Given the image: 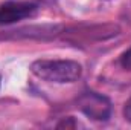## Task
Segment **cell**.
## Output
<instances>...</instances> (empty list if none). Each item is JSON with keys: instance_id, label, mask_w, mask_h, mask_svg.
Returning <instances> with one entry per match:
<instances>
[{"instance_id": "5b68a950", "label": "cell", "mask_w": 131, "mask_h": 130, "mask_svg": "<svg viewBox=\"0 0 131 130\" xmlns=\"http://www.w3.org/2000/svg\"><path fill=\"white\" fill-rule=\"evenodd\" d=\"M75 126H76V123L73 121V118H72V116H69L67 119H63V121H61L57 127H58V129H63V127H66V129H70V127H75Z\"/></svg>"}, {"instance_id": "3957f363", "label": "cell", "mask_w": 131, "mask_h": 130, "mask_svg": "<svg viewBox=\"0 0 131 130\" xmlns=\"http://www.w3.org/2000/svg\"><path fill=\"white\" fill-rule=\"evenodd\" d=\"M37 11V5L31 2H8L0 6V25L20 22Z\"/></svg>"}, {"instance_id": "277c9868", "label": "cell", "mask_w": 131, "mask_h": 130, "mask_svg": "<svg viewBox=\"0 0 131 130\" xmlns=\"http://www.w3.org/2000/svg\"><path fill=\"white\" fill-rule=\"evenodd\" d=\"M119 63H121V66H122L125 70H131V48L127 49V51L121 55Z\"/></svg>"}, {"instance_id": "52a82bcc", "label": "cell", "mask_w": 131, "mask_h": 130, "mask_svg": "<svg viewBox=\"0 0 131 130\" xmlns=\"http://www.w3.org/2000/svg\"><path fill=\"white\" fill-rule=\"evenodd\" d=\"M0 86H2V73H0Z\"/></svg>"}, {"instance_id": "6da1fadb", "label": "cell", "mask_w": 131, "mask_h": 130, "mask_svg": "<svg viewBox=\"0 0 131 130\" xmlns=\"http://www.w3.org/2000/svg\"><path fill=\"white\" fill-rule=\"evenodd\" d=\"M31 72L37 78L57 83V84H67L75 83L82 75V66L73 60H37L31 64Z\"/></svg>"}, {"instance_id": "7a4b0ae2", "label": "cell", "mask_w": 131, "mask_h": 130, "mask_svg": "<svg viewBox=\"0 0 131 130\" xmlns=\"http://www.w3.org/2000/svg\"><path fill=\"white\" fill-rule=\"evenodd\" d=\"M78 109L93 121L105 123L111 115V103L104 95L93 90L82 92L78 98Z\"/></svg>"}, {"instance_id": "8992f818", "label": "cell", "mask_w": 131, "mask_h": 130, "mask_svg": "<svg viewBox=\"0 0 131 130\" xmlns=\"http://www.w3.org/2000/svg\"><path fill=\"white\" fill-rule=\"evenodd\" d=\"M124 118L131 123V98L125 103V106H124Z\"/></svg>"}]
</instances>
